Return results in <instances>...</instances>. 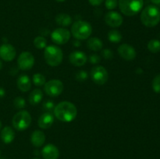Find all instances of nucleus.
Returning a JSON list of instances; mask_svg holds the SVG:
<instances>
[{
  "mask_svg": "<svg viewBox=\"0 0 160 159\" xmlns=\"http://www.w3.org/2000/svg\"><path fill=\"white\" fill-rule=\"evenodd\" d=\"M89 62L92 64H97L101 62V56L97 54H92L89 56Z\"/></svg>",
  "mask_w": 160,
  "mask_h": 159,
  "instance_id": "473e14b6",
  "label": "nucleus"
},
{
  "mask_svg": "<svg viewBox=\"0 0 160 159\" xmlns=\"http://www.w3.org/2000/svg\"><path fill=\"white\" fill-rule=\"evenodd\" d=\"M42 98H43V93H42V90L35 89L30 94L28 101L31 105H37L42 101Z\"/></svg>",
  "mask_w": 160,
  "mask_h": 159,
  "instance_id": "aec40b11",
  "label": "nucleus"
},
{
  "mask_svg": "<svg viewBox=\"0 0 160 159\" xmlns=\"http://www.w3.org/2000/svg\"><path fill=\"white\" fill-rule=\"evenodd\" d=\"M74 45H76V46H80L81 45V43H80L79 41H74Z\"/></svg>",
  "mask_w": 160,
  "mask_h": 159,
  "instance_id": "e433bc0d",
  "label": "nucleus"
},
{
  "mask_svg": "<svg viewBox=\"0 0 160 159\" xmlns=\"http://www.w3.org/2000/svg\"><path fill=\"white\" fill-rule=\"evenodd\" d=\"M118 53L122 59L127 61H131L136 57V51L134 48L128 44L120 45L118 48Z\"/></svg>",
  "mask_w": 160,
  "mask_h": 159,
  "instance_id": "ddd939ff",
  "label": "nucleus"
},
{
  "mask_svg": "<svg viewBox=\"0 0 160 159\" xmlns=\"http://www.w3.org/2000/svg\"><path fill=\"white\" fill-rule=\"evenodd\" d=\"M17 85L19 90L23 92H28L31 88V81L29 76L26 74L20 75L17 81Z\"/></svg>",
  "mask_w": 160,
  "mask_h": 159,
  "instance_id": "f3484780",
  "label": "nucleus"
},
{
  "mask_svg": "<svg viewBox=\"0 0 160 159\" xmlns=\"http://www.w3.org/2000/svg\"><path fill=\"white\" fill-rule=\"evenodd\" d=\"M2 61L0 60V70H2Z\"/></svg>",
  "mask_w": 160,
  "mask_h": 159,
  "instance_id": "4c0bfd02",
  "label": "nucleus"
},
{
  "mask_svg": "<svg viewBox=\"0 0 160 159\" xmlns=\"http://www.w3.org/2000/svg\"><path fill=\"white\" fill-rule=\"evenodd\" d=\"M143 0H119L118 6L122 13L127 17H133L142 9Z\"/></svg>",
  "mask_w": 160,
  "mask_h": 159,
  "instance_id": "20e7f679",
  "label": "nucleus"
},
{
  "mask_svg": "<svg viewBox=\"0 0 160 159\" xmlns=\"http://www.w3.org/2000/svg\"><path fill=\"white\" fill-rule=\"evenodd\" d=\"M89 3L93 6H100L104 2V0H88Z\"/></svg>",
  "mask_w": 160,
  "mask_h": 159,
  "instance_id": "72a5a7b5",
  "label": "nucleus"
},
{
  "mask_svg": "<svg viewBox=\"0 0 160 159\" xmlns=\"http://www.w3.org/2000/svg\"><path fill=\"white\" fill-rule=\"evenodd\" d=\"M1 128H2V123L1 121H0V129H1Z\"/></svg>",
  "mask_w": 160,
  "mask_h": 159,
  "instance_id": "ea45409f",
  "label": "nucleus"
},
{
  "mask_svg": "<svg viewBox=\"0 0 160 159\" xmlns=\"http://www.w3.org/2000/svg\"><path fill=\"white\" fill-rule=\"evenodd\" d=\"M69 60L72 65L79 67L85 65L88 61V58L85 53L83 51H75L70 53L69 56Z\"/></svg>",
  "mask_w": 160,
  "mask_h": 159,
  "instance_id": "4468645a",
  "label": "nucleus"
},
{
  "mask_svg": "<svg viewBox=\"0 0 160 159\" xmlns=\"http://www.w3.org/2000/svg\"><path fill=\"white\" fill-rule=\"evenodd\" d=\"M31 123V116L28 111L22 110L17 112L12 117V124L14 129L18 131L26 130Z\"/></svg>",
  "mask_w": 160,
  "mask_h": 159,
  "instance_id": "423d86ee",
  "label": "nucleus"
},
{
  "mask_svg": "<svg viewBox=\"0 0 160 159\" xmlns=\"http://www.w3.org/2000/svg\"><path fill=\"white\" fill-rule=\"evenodd\" d=\"M151 2L155 5H160V0H151Z\"/></svg>",
  "mask_w": 160,
  "mask_h": 159,
  "instance_id": "c9c22d12",
  "label": "nucleus"
},
{
  "mask_svg": "<svg viewBox=\"0 0 160 159\" xmlns=\"http://www.w3.org/2000/svg\"><path fill=\"white\" fill-rule=\"evenodd\" d=\"M45 141V136L42 130H35L31 136V142L36 147H40Z\"/></svg>",
  "mask_w": 160,
  "mask_h": 159,
  "instance_id": "a211bd4d",
  "label": "nucleus"
},
{
  "mask_svg": "<svg viewBox=\"0 0 160 159\" xmlns=\"http://www.w3.org/2000/svg\"><path fill=\"white\" fill-rule=\"evenodd\" d=\"M108 38H109V41L110 42L117 44L121 41L123 36H122L121 33L119 31H117V30H111L108 33Z\"/></svg>",
  "mask_w": 160,
  "mask_h": 159,
  "instance_id": "5701e85b",
  "label": "nucleus"
},
{
  "mask_svg": "<svg viewBox=\"0 0 160 159\" xmlns=\"http://www.w3.org/2000/svg\"><path fill=\"white\" fill-rule=\"evenodd\" d=\"M0 154H1V151H0Z\"/></svg>",
  "mask_w": 160,
  "mask_h": 159,
  "instance_id": "79ce46f5",
  "label": "nucleus"
},
{
  "mask_svg": "<svg viewBox=\"0 0 160 159\" xmlns=\"http://www.w3.org/2000/svg\"><path fill=\"white\" fill-rule=\"evenodd\" d=\"M55 1H56V2H64V1H66V0H55Z\"/></svg>",
  "mask_w": 160,
  "mask_h": 159,
  "instance_id": "58836bf2",
  "label": "nucleus"
},
{
  "mask_svg": "<svg viewBox=\"0 0 160 159\" xmlns=\"http://www.w3.org/2000/svg\"><path fill=\"white\" fill-rule=\"evenodd\" d=\"M71 33L65 28H57L54 30L51 34V38L52 41L56 45H64L70 40Z\"/></svg>",
  "mask_w": 160,
  "mask_h": 159,
  "instance_id": "1a4fd4ad",
  "label": "nucleus"
},
{
  "mask_svg": "<svg viewBox=\"0 0 160 159\" xmlns=\"http://www.w3.org/2000/svg\"><path fill=\"white\" fill-rule=\"evenodd\" d=\"M105 5L108 9L112 10V9L117 8V6H118V1L117 0H106Z\"/></svg>",
  "mask_w": 160,
  "mask_h": 159,
  "instance_id": "c756f323",
  "label": "nucleus"
},
{
  "mask_svg": "<svg viewBox=\"0 0 160 159\" xmlns=\"http://www.w3.org/2000/svg\"><path fill=\"white\" fill-rule=\"evenodd\" d=\"M91 78L98 85H103L106 84L109 78L107 70L102 65H96L91 70Z\"/></svg>",
  "mask_w": 160,
  "mask_h": 159,
  "instance_id": "0eeeda50",
  "label": "nucleus"
},
{
  "mask_svg": "<svg viewBox=\"0 0 160 159\" xmlns=\"http://www.w3.org/2000/svg\"><path fill=\"white\" fill-rule=\"evenodd\" d=\"M44 58L46 63L50 66H58L62 63L63 53L58 46L48 45L45 48Z\"/></svg>",
  "mask_w": 160,
  "mask_h": 159,
  "instance_id": "7ed1b4c3",
  "label": "nucleus"
},
{
  "mask_svg": "<svg viewBox=\"0 0 160 159\" xmlns=\"http://www.w3.org/2000/svg\"><path fill=\"white\" fill-rule=\"evenodd\" d=\"M56 22L61 26H68L72 23V17L67 13H59L56 17Z\"/></svg>",
  "mask_w": 160,
  "mask_h": 159,
  "instance_id": "4be33fe9",
  "label": "nucleus"
},
{
  "mask_svg": "<svg viewBox=\"0 0 160 159\" xmlns=\"http://www.w3.org/2000/svg\"><path fill=\"white\" fill-rule=\"evenodd\" d=\"M42 154L45 159H58L59 156V151L57 147L49 143L45 145L42 148Z\"/></svg>",
  "mask_w": 160,
  "mask_h": 159,
  "instance_id": "2eb2a0df",
  "label": "nucleus"
},
{
  "mask_svg": "<svg viewBox=\"0 0 160 159\" xmlns=\"http://www.w3.org/2000/svg\"><path fill=\"white\" fill-rule=\"evenodd\" d=\"M104 20L108 26L111 27H119L122 25L123 22V17L119 12L115 11H109L106 14Z\"/></svg>",
  "mask_w": 160,
  "mask_h": 159,
  "instance_id": "9b49d317",
  "label": "nucleus"
},
{
  "mask_svg": "<svg viewBox=\"0 0 160 159\" xmlns=\"http://www.w3.org/2000/svg\"><path fill=\"white\" fill-rule=\"evenodd\" d=\"M34 159H40V158H34Z\"/></svg>",
  "mask_w": 160,
  "mask_h": 159,
  "instance_id": "a19ab883",
  "label": "nucleus"
},
{
  "mask_svg": "<svg viewBox=\"0 0 160 159\" xmlns=\"http://www.w3.org/2000/svg\"><path fill=\"white\" fill-rule=\"evenodd\" d=\"M34 45L38 49H45L47 47V40L42 36H38L34 38Z\"/></svg>",
  "mask_w": 160,
  "mask_h": 159,
  "instance_id": "b1692460",
  "label": "nucleus"
},
{
  "mask_svg": "<svg viewBox=\"0 0 160 159\" xmlns=\"http://www.w3.org/2000/svg\"><path fill=\"white\" fill-rule=\"evenodd\" d=\"M148 49L152 53H157L160 51V41L156 39H152L148 43Z\"/></svg>",
  "mask_w": 160,
  "mask_h": 159,
  "instance_id": "393cba45",
  "label": "nucleus"
},
{
  "mask_svg": "<svg viewBox=\"0 0 160 159\" xmlns=\"http://www.w3.org/2000/svg\"><path fill=\"white\" fill-rule=\"evenodd\" d=\"M92 33V26L88 22L78 20L71 26V34L78 40H85Z\"/></svg>",
  "mask_w": 160,
  "mask_h": 159,
  "instance_id": "39448f33",
  "label": "nucleus"
},
{
  "mask_svg": "<svg viewBox=\"0 0 160 159\" xmlns=\"http://www.w3.org/2000/svg\"><path fill=\"white\" fill-rule=\"evenodd\" d=\"M17 55L15 48L10 44H3L0 46V58L6 62L13 60Z\"/></svg>",
  "mask_w": 160,
  "mask_h": 159,
  "instance_id": "f8f14e48",
  "label": "nucleus"
},
{
  "mask_svg": "<svg viewBox=\"0 0 160 159\" xmlns=\"http://www.w3.org/2000/svg\"><path fill=\"white\" fill-rule=\"evenodd\" d=\"M54 123V115L51 112H46L42 114L38 118V124L41 129H46L51 127L52 125Z\"/></svg>",
  "mask_w": 160,
  "mask_h": 159,
  "instance_id": "dca6fc26",
  "label": "nucleus"
},
{
  "mask_svg": "<svg viewBox=\"0 0 160 159\" xmlns=\"http://www.w3.org/2000/svg\"><path fill=\"white\" fill-rule=\"evenodd\" d=\"M54 115L59 120L63 123H70L75 119L78 115V109L70 101H62L55 106Z\"/></svg>",
  "mask_w": 160,
  "mask_h": 159,
  "instance_id": "f257e3e1",
  "label": "nucleus"
},
{
  "mask_svg": "<svg viewBox=\"0 0 160 159\" xmlns=\"http://www.w3.org/2000/svg\"><path fill=\"white\" fill-rule=\"evenodd\" d=\"M5 94H6L5 90L3 88H2V87H0V98H3L5 96Z\"/></svg>",
  "mask_w": 160,
  "mask_h": 159,
  "instance_id": "f704fd0d",
  "label": "nucleus"
},
{
  "mask_svg": "<svg viewBox=\"0 0 160 159\" xmlns=\"http://www.w3.org/2000/svg\"><path fill=\"white\" fill-rule=\"evenodd\" d=\"M102 55L106 59H111L113 58V52L109 48H105L102 51Z\"/></svg>",
  "mask_w": 160,
  "mask_h": 159,
  "instance_id": "2f4dec72",
  "label": "nucleus"
},
{
  "mask_svg": "<svg viewBox=\"0 0 160 159\" xmlns=\"http://www.w3.org/2000/svg\"><path fill=\"white\" fill-rule=\"evenodd\" d=\"M152 89L156 93H160V74L157 75L156 77L153 79L152 84Z\"/></svg>",
  "mask_w": 160,
  "mask_h": 159,
  "instance_id": "cd10ccee",
  "label": "nucleus"
},
{
  "mask_svg": "<svg viewBox=\"0 0 160 159\" xmlns=\"http://www.w3.org/2000/svg\"><path fill=\"white\" fill-rule=\"evenodd\" d=\"M88 74L84 70H80L76 74V79L78 81H84L88 79Z\"/></svg>",
  "mask_w": 160,
  "mask_h": 159,
  "instance_id": "c85d7f7f",
  "label": "nucleus"
},
{
  "mask_svg": "<svg viewBox=\"0 0 160 159\" xmlns=\"http://www.w3.org/2000/svg\"><path fill=\"white\" fill-rule=\"evenodd\" d=\"M13 104L17 108L21 109L26 106V101H25V100L22 97H17V98L14 99Z\"/></svg>",
  "mask_w": 160,
  "mask_h": 159,
  "instance_id": "bb28decb",
  "label": "nucleus"
},
{
  "mask_svg": "<svg viewBox=\"0 0 160 159\" xmlns=\"http://www.w3.org/2000/svg\"><path fill=\"white\" fill-rule=\"evenodd\" d=\"M142 24L148 27H153L160 22V10L155 5H149L142 10L141 13Z\"/></svg>",
  "mask_w": 160,
  "mask_h": 159,
  "instance_id": "f03ea898",
  "label": "nucleus"
},
{
  "mask_svg": "<svg viewBox=\"0 0 160 159\" xmlns=\"http://www.w3.org/2000/svg\"><path fill=\"white\" fill-rule=\"evenodd\" d=\"M2 140L5 143H10L13 141L15 138V132L10 126H6L3 128L0 134Z\"/></svg>",
  "mask_w": 160,
  "mask_h": 159,
  "instance_id": "6ab92c4d",
  "label": "nucleus"
},
{
  "mask_svg": "<svg viewBox=\"0 0 160 159\" xmlns=\"http://www.w3.org/2000/svg\"><path fill=\"white\" fill-rule=\"evenodd\" d=\"M45 94L50 97H57L63 90V84L59 80H51L44 85Z\"/></svg>",
  "mask_w": 160,
  "mask_h": 159,
  "instance_id": "6e6552de",
  "label": "nucleus"
},
{
  "mask_svg": "<svg viewBox=\"0 0 160 159\" xmlns=\"http://www.w3.org/2000/svg\"><path fill=\"white\" fill-rule=\"evenodd\" d=\"M33 83L37 87H42L46 83V79L44 75L41 73H36L33 76Z\"/></svg>",
  "mask_w": 160,
  "mask_h": 159,
  "instance_id": "a878e982",
  "label": "nucleus"
},
{
  "mask_svg": "<svg viewBox=\"0 0 160 159\" xmlns=\"http://www.w3.org/2000/svg\"><path fill=\"white\" fill-rule=\"evenodd\" d=\"M87 47L92 51H98L103 48V43L98 37H91L87 41Z\"/></svg>",
  "mask_w": 160,
  "mask_h": 159,
  "instance_id": "412c9836",
  "label": "nucleus"
},
{
  "mask_svg": "<svg viewBox=\"0 0 160 159\" xmlns=\"http://www.w3.org/2000/svg\"><path fill=\"white\" fill-rule=\"evenodd\" d=\"M18 67L22 70H29L34 66V57L29 51H23L17 59Z\"/></svg>",
  "mask_w": 160,
  "mask_h": 159,
  "instance_id": "9d476101",
  "label": "nucleus"
},
{
  "mask_svg": "<svg viewBox=\"0 0 160 159\" xmlns=\"http://www.w3.org/2000/svg\"><path fill=\"white\" fill-rule=\"evenodd\" d=\"M43 108L48 112H50L51 111H53L55 108L54 102L52 101H46L45 102H44Z\"/></svg>",
  "mask_w": 160,
  "mask_h": 159,
  "instance_id": "7c9ffc66",
  "label": "nucleus"
}]
</instances>
